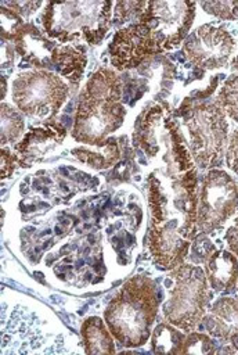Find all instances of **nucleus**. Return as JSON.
<instances>
[{"instance_id": "nucleus-27", "label": "nucleus", "mask_w": 238, "mask_h": 355, "mask_svg": "<svg viewBox=\"0 0 238 355\" xmlns=\"http://www.w3.org/2000/svg\"><path fill=\"white\" fill-rule=\"evenodd\" d=\"M208 241H209V239L203 233H199L196 237H194V240H192V250L191 251H192V258L195 257L196 262L201 261L203 263V261L210 255V252L214 251V247H213L212 243L205 247V244Z\"/></svg>"}, {"instance_id": "nucleus-13", "label": "nucleus", "mask_w": 238, "mask_h": 355, "mask_svg": "<svg viewBox=\"0 0 238 355\" xmlns=\"http://www.w3.org/2000/svg\"><path fill=\"white\" fill-rule=\"evenodd\" d=\"M65 136V128L54 119H47L37 126H32L14 146L18 165L21 168H30L57 148L64 141Z\"/></svg>"}, {"instance_id": "nucleus-19", "label": "nucleus", "mask_w": 238, "mask_h": 355, "mask_svg": "<svg viewBox=\"0 0 238 355\" xmlns=\"http://www.w3.org/2000/svg\"><path fill=\"white\" fill-rule=\"evenodd\" d=\"M71 153L80 162L94 169H107L120 157V148L113 136L108 137L102 146H79L72 148Z\"/></svg>"}, {"instance_id": "nucleus-25", "label": "nucleus", "mask_w": 238, "mask_h": 355, "mask_svg": "<svg viewBox=\"0 0 238 355\" xmlns=\"http://www.w3.org/2000/svg\"><path fill=\"white\" fill-rule=\"evenodd\" d=\"M198 4L205 12L221 21L238 19V0H205Z\"/></svg>"}, {"instance_id": "nucleus-7", "label": "nucleus", "mask_w": 238, "mask_h": 355, "mask_svg": "<svg viewBox=\"0 0 238 355\" xmlns=\"http://www.w3.org/2000/svg\"><path fill=\"white\" fill-rule=\"evenodd\" d=\"M183 125L188 133V148L195 166H220L230 136L224 110L216 103L196 104L184 112Z\"/></svg>"}, {"instance_id": "nucleus-18", "label": "nucleus", "mask_w": 238, "mask_h": 355, "mask_svg": "<svg viewBox=\"0 0 238 355\" xmlns=\"http://www.w3.org/2000/svg\"><path fill=\"white\" fill-rule=\"evenodd\" d=\"M80 338L84 354H116L113 336L109 331L104 319L89 316L80 324Z\"/></svg>"}, {"instance_id": "nucleus-17", "label": "nucleus", "mask_w": 238, "mask_h": 355, "mask_svg": "<svg viewBox=\"0 0 238 355\" xmlns=\"http://www.w3.org/2000/svg\"><path fill=\"white\" fill-rule=\"evenodd\" d=\"M86 64V50L80 44H58L51 55V68L66 79L72 90L77 89Z\"/></svg>"}, {"instance_id": "nucleus-1", "label": "nucleus", "mask_w": 238, "mask_h": 355, "mask_svg": "<svg viewBox=\"0 0 238 355\" xmlns=\"http://www.w3.org/2000/svg\"><path fill=\"white\" fill-rule=\"evenodd\" d=\"M148 184V240L154 265L172 270L184 262L196 233L198 179L195 166L176 173L155 168Z\"/></svg>"}, {"instance_id": "nucleus-31", "label": "nucleus", "mask_w": 238, "mask_h": 355, "mask_svg": "<svg viewBox=\"0 0 238 355\" xmlns=\"http://www.w3.org/2000/svg\"><path fill=\"white\" fill-rule=\"evenodd\" d=\"M224 240L227 243L228 250L238 257V218H235L234 223L226 230Z\"/></svg>"}, {"instance_id": "nucleus-16", "label": "nucleus", "mask_w": 238, "mask_h": 355, "mask_svg": "<svg viewBox=\"0 0 238 355\" xmlns=\"http://www.w3.org/2000/svg\"><path fill=\"white\" fill-rule=\"evenodd\" d=\"M203 270L210 288L232 290L238 282V257L230 250H214L203 261Z\"/></svg>"}, {"instance_id": "nucleus-2", "label": "nucleus", "mask_w": 238, "mask_h": 355, "mask_svg": "<svg viewBox=\"0 0 238 355\" xmlns=\"http://www.w3.org/2000/svg\"><path fill=\"white\" fill-rule=\"evenodd\" d=\"M126 108L122 103V80L115 69L100 68L80 92L72 137L87 146H102L125 121Z\"/></svg>"}, {"instance_id": "nucleus-29", "label": "nucleus", "mask_w": 238, "mask_h": 355, "mask_svg": "<svg viewBox=\"0 0 238 355\" xmlns=\"http://www.w3.org/2000/svg\"><path fill=\"white\" fill-rule=\"evenodd\" d=\"M0 161H1V179L10 178L18 165V158L15 153H12L7 146L0 150Z\"/></svg>"}, {"instance_id": "nucleus-5", "label": "nucleus", "mask_w": 238, "mask_h": 355, "mask_svg": "<svg viewBox=\"0 0 238 355\" xmlns=\"http://www.w3.org/2000/svg\"><path fill=\"white\" fill-rule=\"evenodd\" d=\"M136 139L149 159H161L162 166L158 168L181 173L195 166L178 123L170 118L167 104H155L147 111L138 123Z\"/></svg>"}, {"instance_id": "nucleus-9", "label": "nucleus", "mask_w": 238, "mask_h": 355, "mask_svg": "<svg viewBox=\"0 0 238 355\" xmlns=\"http://www.w3.org/2000/svg\"><path fill=\"white\" fill-rule=\"evenodd\" d=\"M238 209V183L223 169L203 175L196 207V233L209 234L221 227Z\"/></svg>"}, {"instance_id": "nucleus-4", "label": "nucleus", "mask_w": 238, "mask_h": 355, "mask_svg": "<svg viewBox=\"0 0 238 355\" xmlns=\"http://www.w3.org/2000/svg\"><path fill=\"white\" fill-rule=\"evenodd\" d=\"M113 4L108 0L48 1L40 15L44 33L62 44L84 40L98 46L112 24Z\"/></svg>"}, {"instance_id": "nucleus-22", "label": "nucleus", "mask_w": 238, "mask_h": 355, "mask_svg": "<svg viewBox=\"0 0 238 355\" xmlns=\"http://www.w3.org/2000/svg\"><path fill=\"white\" fill-rule=\"evenodd\" d=\"M214 103L224 110L227 116L238 122V75L227 78L216 94Z\"/></svg>"}, {"instance_id": "nucleus-6", "label": "nucleus", "mask_w": 238, "mask_h": 355, "mask_svg": "<svg viewBox=\"0 0 238 355\" xmlns=\"http://www.w3.org/2000/svg\"><path fill=\"white\" fill-rule=\"evenodd\" d=\"M167 277L173 286L162 306V315L184 333L194 331L201 324L212 300L205 270L195 263L183 262L172 269Z\"/></svg>"}, {"instance_id": "nucleus-26", "label": "nucleus", "mask_w": 238, "mask_h": 355, "mask_svg": "<svg viewBox=\"0 0 238 355\" xmlns=\"http://www.w3.org/2000/svg\"><path fill=\"white\" fill-rule=\"evenodd\" d=\"M0 18H1V39L3 42H10L15 39L21 28L25 25L24 18L14 10L0 4Z\"/></svg>"}, {"instance_id": "nucleus-28", "label": "nucleus", "mask_w": 238, "mask_h": 355, "mask_svg": "<svg viewBox=\"0 0 238 355\" xmlns=\"http://www.w3.org/2000/svg\"><path fill=\"white\" fill-rule=\"evenodd\" d=\"M226 164L228 169L238 175V129L230 133L226 151Z\"/></svg>"}, {"instance_id": "nucleus-12", "label": "nucleus", "mask_w": 238, "mask_h": 355, "mask_svg": "<svg viewBox=\"0 0 238 355\" xmlns=\"http://www.w3.org/2000/svg\"><path fill=\"white\" fill-rule=\"evenodd\" d=\"M109 61L115 71L133 69L159 53L151 31L141 22L118 29L108 46Z\"/></svg>"}, {"instance_id": "nucleus-8", "label": "nucleus", "mask_w": 238, "mask_h": 355, "mask_svg": "<svg viewBox=\"0 0 238 355\" xmlns=\"http://www.w3.org/2000/svg\"><path fill=\"white\" fill-rule=\"evenodd\" d=\"M12 101L28 116L53 119L65 104L69 83L48 69H28L12 80Z\"/></svg>"}, {"instance_id": "nucleus-14", "label": "nucleus", "mask_w": 238, "mask_h": 355, "mask_svg": "<svg viewBox=\"0 0 238 355\" xmlns=\"http://www.w3.org/2000/svg\"><path fill=\"white\" fill-rule=\"evenodd\" d=\"M58 44L53 42L33 22H25L14 39V51L25 62L37 68H51V55Z\"/></svg>"}, {"instance_id": "nucleus-30", "label": "nucleus", "mask_w": 238, "mask_h": 355, "mask_svg": "<svg viewBox=\"0 0 238 355\" xmlns=\"http://www.w3.org/2000/svg\"><path fill=\"white\" fill-rule=\"evenodd\" d=\"M3 6L17 11L22 18L24 17H29L33 12H36L40 7H42V1H29V0H24V1H1Z\"/></svg>"}, {"instance_id": "nucleus-21", "label": "nucleus", "mask_w": 238, "mask_h": 355, "mask_svg": "<svg viewBox=\"0 0 238 355\" xmlns=\"http://www.w3.org/2000/svg\"><path fill=\"white\" fill-rule=\"evenodd\" d=\"M12 105L1 103V123H0V141L1 147L7 144L18 143L25 130V122L22 115Z\"/></svg>"}, {"instance_id": "nucleus-11", "label": "nucleus", "mask_w": 238, "mask_h": 355, "mask_svg": "<svg viewBox=\"0 0 238 355\" xmlns=\"http://www.w3.org/2000/svg\"><path fill=\"white\" fill-rule=\"evenodd\" d=\"M235 49V40L223 26L203 24L183 42L185 58L195 67L212 71L228 64Z\"/></svg>"}, {"instance_id": "nucleus-24", "label": "nucleus", "mask_w": 238, "mask_h": 355, "mask_svg": "<svg viewBox=\"0 0 238 355\" xmlns=\"http://www.w3.org/2000/svg\"><path fill=\"white\" fill-rule=\"evenodd\" d=\"M145 7H147V1H133V0L116 1L113 4L112 24L119 26V25H123V24L134 21V19H137V22H138Z\"/></svg>"}, {"instance_id": "nucleus-32", "label": "nucleus", "mask_w": 238, "mask_h": 355, "mask_svg": "<svg viewBox=\"0 0 238 355\" xmlns=\"http://www.w3.org/2000/svg\"><path fill=\"white\" fill-rule=\"evenodd\" d=\"M230 344L228 345H226V347H223L219 352H223V354H238V337H235V338H232L231 341H228Z\"/></svg>"}, {"instance_id": "nucleus-10", "label": "nucleus", "mask_w": 238, "mask_h": 355, "mask_svg": "<svg viewBox=\"0 0 238 355\" xmlns=\"http://www.w3.org/2000/svg\"><path fill=\"white\" fill-rule=\"evenodd\" d=\"M196 6L195 1H147L138 22L148 26L159 53L174 50L188 36L196 17Z\"/></svg>"}, {"instance_id": "nucleus-23", "label": "nucleus", "mask_w": 238, "mask_h": 355, "mask_svg": "<svg viewBox=\"0 0 238 355\" xmlns=\"http://www.w3.org/2000/svg\"><path fill=\"white\" fill-rule=\"evenodd\" d=\"M216 344L210 334L199 333V331H190L185 336V340L181 345L180 354H199V355H210L216 354Z\"/></svg>"}, {"instance_id": "nucleus-15", "label": "nucleus", "mask_w": 238, "mask_h": 355, "mask_svg": "<svg viewBox=\"0 0 238 355\" xmlns=\"http://www.w3.org/2000/svg\"><path fill=\"white\" fill-rule=\"evenodd\" d=\"M201 324L212 337L224 341L238 337V298H217L202 318Z\"/></svg>"}, {"instance_id": "nucleus-3", "label": "nucleus", "mask_w": 238, "mask_h": 355, "mask_svg": "<svg viewBox=\"0 0 238 355\" xmlns=\"http://www.w3.org/2000/svg\"><path fill=\"white\" fill-rule=\"evenodd\" d=\"M159 309L155 282L144 273L127 279L104 311L113 338L126 348L143 347L152 333Z\"/></svg>"}, {"instance_id": "nucleus-33", "label": "nucleus", "mask_w": 238, "mask_h": 355, "mask_svg": "<svg viewBox=\"0 0 238 355\" xmlns=\"http://www.w3.org/2000/svg\"><path fill=\"white\" fill-rule=\"evenodd\" d=\"M231 68H232L234 71H238V54L232 58V61H231Z\"/></svg>"}, {"instance_id": "nucleus-20", "label": "nucleus", "mask_w": 238, "mask_h": 355, "mask_svg": "<svg viewBox=\"0 0 238 355\" xmlns=\"http://www.w3.org/2000/svg\"><path fill=\"white\" fill-rule=\"evenodd\" d=\"M185 334L181 329L166 322L158 323L149 337L152 354H180Z\"/></svg>"}]
</instances>
